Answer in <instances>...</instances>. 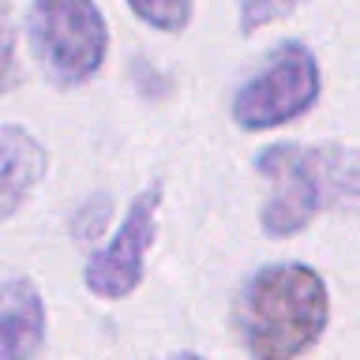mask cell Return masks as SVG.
Here are the masks:
<instances>
[{"label":"cell","instance_id":"cell-6","mask_svg":"<svg viewBox=\"0 0 360 360\" xmlns=\"http://www.w3.org/2000/svg\"><path fill=\"white\" fill-rule=\"evenodd\" d=\"M45 345V304L30 278L0 281V360H34Z\"/></svg>","mask_w":360,"mask_h":360},{"label":"cell","instance_id":"cell-3","mask_svg":"<svg viewBox=\"0 0 360 360\" xmlns=\"http://www.w3.org/2000/svg\"><path fill=\"white\" fill-rule=\"evenodd\" d=\"M30 45L53 86H83L105 64L109 27L94 0H30Z\"/></svg>","mask_w":360,"mask_h":360},{"label":"cell","instance_id":"cell-4","mask_svg":"<svg viewBox=\"0 0 360 360\" xmlns=\"http://www.w3.org/2000/svg\"><path fill=\"white\" fill-rule=\"evenodd\" d=\"M319 60L308 45L281 41L233 94V120L244 131H270L304 117L319 101Z\"/></svg>","mask_w":360,"mask_h":360},{"label":"cell","instance_id":"cell-5","mask_svg":"<svg viewBox=\"0 0 360 360\" xmlns=\"http://www.w3.org/2000/svg\"><path fill=\"white\" fill-rule=\"evenodd\" d=\"M158 207H162V184L143 188L131 199L128 214L120 218L117 233L86 259L83 281L86 289L101 300H124L139 289L143 281V266H146V252L154 244L158 233Z\"/></svg>","mask_w":360,"mask_h":360},{"label":"cell","instance_id":"cell-9","mask_svg":"<svg viewBox=\"0 0 360 360\" xmlns=\"http://www.w3.org/2000/svg\"><path fill=\"white\" fill-rule=\"evenodd\" d=\"M300 4H308V0H240V30L255 34V30L270 27V22H281Z\"/></svg>","mask_w":360,"mask_h":360},{"label":"cell","instance_id":"cell-11","mask_svg":"<svg viewBox=\"0 0 360 360\" xmlns=\"http://www.w3.org/2000/svg\"><path fill=\"white\" fill-rule=\"evenodd\" d=\"M162 360H202L199 353H169V356H162Z\"/></svg>","mask_w":360,"mask_h":360},{"label":"cell","instance_id":"cell-2","mask_svg":"<svg viewBox=\"0 0 360 360\" xmlns=\"http://www.w3.org/2000/svg\"><path fill=\"white\" fill-rule=\"evenodd\" d=\"M259 176L270 184L259 225L270 236H292L323 214L360 199V158L349 146L274 143L255 158Z\"/></svg>","mask_w":360,"mask_h":360},{"label":"cell","instance_id":"cell-8","mask_svg":"<svg viewBox=\"0 0 360 360\" xmlns=\"http://www.w3.org/2000/svg\"><path fill=\"white\" fill-rule=\"evenodd\" d=\"M146 27L162 34H180L191 22V0H124Z\"/></svg>","mask_w":360,"mask_h":360},{"label":"cell","instance_id":"cell-10","mask_svg":"<svg viewBox=\"0 0 360 360\" xmlns=\"http://www.w3.org/2000/svg\"><path fill=\"white\" fill-rule=\"evenodd\" d=\"M19 60H15V27H11V4L0 0V94L19 86Z\"/></svg>","mask_w":360,"mask_h":360},{"label":"cell","instance_id":"cell-7","mask_svg":"<svg viewBox=\"0 0 360 360\" xmlns=\"http://www.w3.org/2000/svg\"><path fill=\"white\" fill-rule=\"evenodd\" d=\"M45 176V146L19 124H0V221L11 218Z\"/></svg>","mask_w":360,"mask_h":360},{"label":"cell","instance_id":"cell-1","mask_svg":"<svg viewBox=\"0 0 360 360\" xmlns=\"http://www.w3.org/2000/svg\"><path fill=\"white\" fill-rule=\"evenodd\" d=\"M330 323V292L308 263H270L236 297V330L252 360H297Z\"/></svg>","mask_w":360,"mask_h":360}]
</instances>
